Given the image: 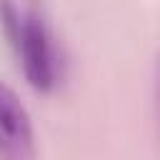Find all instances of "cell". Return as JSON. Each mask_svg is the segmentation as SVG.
I'll return each instance as SVG.
<instances>
[{"label":"cell","mask_w":160,"mask_h":160,"mask_svg":"<svg viewBox=\"0 0 160 160\" xmlns=\"http://www.w3.org/2000/svg\"><path fill=\"white\" fill-rule=\"evenodd\" d=\"M0 28L28 82L40 92H50L60 80V52L45 18L35 8L20 10L15 0H0Z\"/></svg>","instance_id":"6da1fadb"},{"label":"cell","mask_w":160,"mask_h":160,"mask_svg":"<svg viewBox=\"0 0 160 160\" xmlns=\"http://www.w3.org/2000/svg\"><path fill=\"white\" fill-rule=\"evenodd\" d=\"M158 100H160V62H158Z\"/></svg>","instance_id":"3957f363"},{"label":"cell","mask_w":160,"mask_h":160,"mask_svg":"<svg viewBox=\"0 0 160 160\" xmlns=\"http://www.w3.org/2000/svg\"><path fill=\"white\" fill-rule=\"evenodd\" d=\"M35 130L18 92L0 82V160H35Z\"/></svg>","instance_id":"7a4b0ae2"}]
</instances>
